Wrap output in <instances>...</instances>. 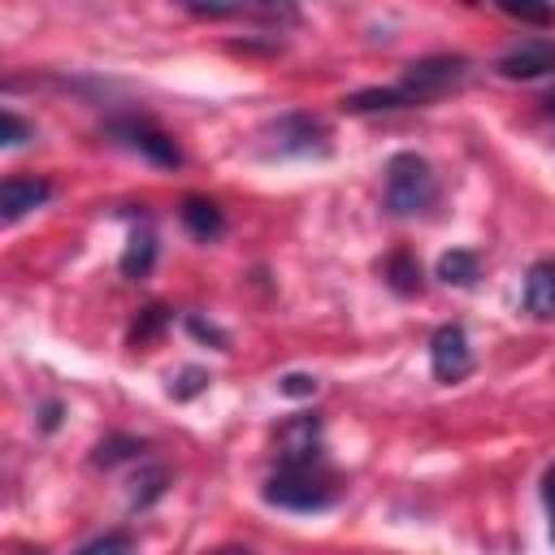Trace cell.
I'll list each match as a JSON object with an SVG mask.
<instances>
[{
  "instance_id": "obj_8",
  "label": "cell",
  "mask_w": 555,
  "mask_h": 555,
  "mask_svg": "<svg viewBox=\"0 0 555 555\" xmlns=\"http://www.w3.org/2000/svg\"><path fill=\"white\" fill-rule=\"evenodd\" d=\"M494 69H499L503 78H512V82L546 78V74H555V39H520V43H512V48L494 61Z\"/></svg>"
},
{
  "instance_id": "obj_7",
  "label": "cell",
  "mask_w": 555,
  "mask_h": 555,
  "mask_svg": "<svg viewBox=\"0 0 555 555\" xmlns=\"http://www.w3.org/2000/svg\"><path fill=\"white\" fill-rule=\"evenodd\" d=\"M429 364H434V377L438 382H460V377L473 373V347H468L464 325L447 321V325L434 330V338H429Z\"/></svg>"
},
{
  "instance_id": "obj_23",
  "label": "cell",
  "mask_w": 555,
  "mask_h": 555,
  "mask_svg": "<svg viewBox=\"0 0 555 555\" xmlns=\"http://www.w3.org/2000/svg\"><path fill=\"white\" fill-rule=\"evenodd\" d=\"M186 330H191L195 338H204V343H212L217 351H225V347H230V338H225V330H217L212 321H204V317H195V312L186 317Z\"/></svg>"
},
{
  "instance_id": "obj_4",
  "label": "cell",
  "mask_w": 555,
  "mask_h": 555,
  "mask_svg": "<svg viewBox=\"0 0 555 555\" xmlns=\"http://www.w3.org/2000/svg\"><path fill=\"white\" fill-rule=\"evenodd\" d=\"M104 130H108L117 143H126L130 152H139L143 160L160 165V169H178V165H182V152H178L173 134L160 130L152 117H134V113H130V117H108Z\"/></svg>"
},
{
  "instance_id": "obj_16",
  "label": "cell",
  "mask_w": 555,
  "mask_h": 555,
  "mask_svg": "<svg viewBox=\"0 0 555 555\" xmlns=\"http://www.w3.org/2000/svg\"><path fill=\"white\" fill-rule=\"evenodd\" d=\"M438 278H442L447 286H473V282L481 278V260H477L473 251H464V247L442 251V260H438Z\"/></svg>"
},
{
  "instance_id": "obj_22",
  "label": "cell",
  "mask_w": 555,
  "mask_h": 555,
  "mask_svg": "<svg viewBox=\"0 0 555 555\" xmlns=\"http://www.w3.org/2000/svg\"><path fill=\"white\" fill-rule=\"evenodd\" d=\"M499 9H503L507 17H520V22H542V26L555 22V9H551V4H516V0H503Z\"/></svg>"
},
{
  "instance_id": "obj_11",
  "label": "cell",
  "mask_w": 555,
  "mask_h": 555,
  "mask_svg": "<svg viewBox=\"0 0 555 555\" xmlns=\"http://www.w3.org/2000/svg\"><path fill=\"white\" fill-rule=\"evenodd\" d=\"M525 308L533 317H551L555 312V260H538L525 273Z\"/></svg>"
},
{
  "instance_id": "obj_18",
  "label": "cell",
  "mask_w": 555,
  "mask_h": 555,
  "mask_svg": "<svg viewBox=\"0 0 555 555\" xmlns=\"http://www.w3.org/2000/svg\"><path fill=\"white\" fill-rule=\"evenodd\" d=\"M165 325H169V308H165V304H147V308L134 317V325H130V343H134V347H139V343H152Z\"/></svg>"
},
{
  "instance_id": "obj_3",
  "label": "cell",
  "mask_w": 555,
  "mask_h": 555,
  "mask_svg": "<svg viewBox=\"0 0 555 555\" xmlns=\"http://www.w3.org/2000/svg\"><path fill=\"white\" fill-rule=\"evenodd\" d=\"M464 78H468V56H460V52L421 56V61H408V65H403L399 95H403L408 104H425V100H438V95L455 91Z\"/></svg>"
},
{
  "instance_id": "obj_5",
  "label": "cell",
  "mask_w": 555,
  "mask_h": 555,
  "mask_svg": "<svg viewBox=\"0 0 555 555\" xmlns=\"http://www.w3.org/2000/svg\"><path fill=\"white\" fill-rule=\"evenodd\" d=\"M325 139L330 134L312 113H282L264 126V156H312L330 147Z\"/></svg>"
},
{
  "instance_id": "obj_19",
  "label": "cell",
  "mask_w": 555,
  "mask_h": 555,
  "mask_svg": "<svg viewBox=\"0 0 555 555\" xmlns=\"http://www.w3.org/2000/svg\"><path fill=\"white\" fill-rule=\"evenodd\" d=\"M130 551H134V538H130L126 529H113V533H104V538L78 546V555H130Z\"/></svg>"
},
{
  "instance_id": "obj_2",
  "label": "cell",
  "mask_w": 555,
  "mask_h": 555,
  "mask_svg": "<svg viewBox=\"0 0 555 555\" xmlns=\"http://www.w3.org/2000/svg\"><path fill=\"white\" fill-rule=\"evenodd\" d=\"M438 204V173L416 152H395L386 160V208L395 217H416Z\"/></svg>"
},
{
  "instance_id": "obj_28",
  "label": "cell",
  "mask_w": 555,
  "mask_h": 555,
  "mask_svg": "<svg viewBox=\"0 0 555 555\" xmlns=\"http://www.w3.org/2000/svg\"><path fill=\"white\" fill-rule=\"evenodd\" d=\"M542 113H546V117H555V91H551V95L542 100Z\"/></svg>"
},
{
  "instance_id": "obj_10",
  "label": "cell",
  "mask_w": 555,
  "mask_h": 555,
  "mask_svg": "<svg viewBox=\"0 0 555 555\" xmlns=\"http://www.w3.org/2000/svg\"><path fill=\"white\" fill-rule=\"evenodd\" d=\"M178 217H182V225H186L199 243H212V238L225 234V212H221L217 199H208V195H186L182 208H178Z\"/></svg>"
},
{
  "instance_id": "obj_27",
  "label": "cell",
  "mask_w": 555,
  "mask_h": 555,
  "mask_svg": "<svg viewBox=\"0 0 555 555\" xmlns=\"http://www.w3.org/2000/svg\"><path fill=\"white\" fill-rule=\"evenodd\" d=\"M204 555H251L247 546H217V551H204Z\"/></svg>"
},
{
  "instance_id": "obj_26",
  "label": "cell",
  "mask_w": 555,
  "mask_h": 555,
  "mask_svg": "<svg viewBox=\"0 0 555 555\" xmlns=\"http://www.w3.org/2000/svg\"><path fill=\"white\" fill-rule=\"evenodd\" d=\"M542 503H546V516H551V542H555V464L542 473Z\"/></svg>"
},
{
  "instance_id": "obj_12",
  "label": "cell",
  "mask_w": 555,
  "mask_h": 555,
  "mask_svg": "<svg viewBox=\"0 0 555 555\" xmlns=\"http://www.w3.org/2000/svg\"><path fill=\"white\" fill-rule=\"evenodd\" d=\"M139 455H147V438H134V434H108L104 442H95L91 464H95V468H117L121 460H139Z\"/></svg>"
},
{
  "instance_id": "obj_24",
  "label": "cell",
  "mask_w": 555,
  "mask_h": 555,
  "mask_svg": "<svg viewBox=\"0 0 555 555\" xmlns=\"http://www.w3.org/2000/svg\"><path fill=\"white\" fill-rule=\"evenodd\" d=\"M278 390L291 395V399H308V395H317V377H308V373H286V377L278 382Z\"/></svg>"
},
{
  "instance_id": "obj_15",
  "label": "cell",
  "mask_w": 555,
  "mask_h": 555,
  "mask_svg": "<svg viewBox=\"0 0 555 555\" xmlns=\"http://www.w3.org/2000/svg\"><path fill=\"white\" fill-rule=\"evenodd\" d=\"M347 113H390V108H408V100L399 95V87H369V91H351L343 95Z\"/></svg>"
},
{
  "instance_id": "obj_6",
  "label": "cell",
  "mask_w": 555,
  "mask_h": 555,
  "mask_svg": "<svg viewBox=\"0 0 555 555\" xmlns=\"http://www.w3.org/2000/svg\"><path fill=\"white\" fill-rule=\"evenodd\" d=\"M278 468H304L321 464V416H291L273 434Z\"/></svg>"
},
{
  "instance_id": "obj_17",
  "label": "cell",
  "mask_w": 555,
  "mask_h": 555,
  "mask_svg": "<svg viewBox=\"0 0 555 555\" xmlns=\"http://www.w3.org/2000/svg\"><path fill=\"white\" fill-rule=\"evenodd\" d=\"M134 490H130V507H147V503H156L160 494H165V486H169V468H147V473H139L134 481H130Z\"/></svg>"
},
{
  "instance_id": "obj_14",
  "label": "cell",
  "mask_w": 555,
  "mask_h": 555,
  "mask_svg": "<svg viewBox=\"0 0 555 555\" xmlns=\"http://www.w3.org/2000/svg\"><path fill=\"white\" fill-rule=\"evenodd\" d=\"M156 264V234L152 230H134L126 251H121V273L126 278H147Z\"/></svg>"
},
{
  "instance_id": "obj_21",
  "label": "cell",
  "mask_w": 555,
  "mask_h": 555,
  "mask_svg": "<svg viewBox=\"0 0 555 555\" xmlns=\"http://www.w3.org/2000/svg\"><path fill=\"white\" fill-rule=\"evenodd\" d=\"M30 134H35V130H30L13 108H4V113H0V147H22Z\"/></svg>"
},
{
  "instance_id": "obj_20",
  "label": "cell",
  "mask_w": 555,
  "mask_h": 555,
  "mask_svg": "<svg viewBox=\"0 0 555 555\" xmlns=\"http://www.w3.org/2000/svg\"><path fill=\"white\" fill-rule=\"evenodd\" d=\"M204 386H208V373H204V369H195V364H186V369L169 382V395H173V399H195Z\"/></svg>"
},
{
  "instance_id": "obj_13",
  "label": "cell",
  "mask_w": 555,
  "mask_h": 555,
  "mask_svg": "<svg viewBox=\"0 0 555 555\" xmlns=\"http://www.w3.org/2000/svg\"><path fill=\"white\" fill-rule=\"evenodd\" d=\"M382 278L395 295H416L421 291V264L412 251H390L386 264H382Z\"/></svg>"
},
{
  "instance_id": "obj_25",
  "label": "cell",
  "mask_w": 555,
  "mask_h": 555,
  "mask_svg": "<svg viewBox=\"0 0 555 555\" xmlns=\"http://www.w3.org/2000/svg\"><path fill=\"white\" fill-rule=\"evenodd\" d=\"M61 416H65V403H61V399H48V403L39 408V429L52 434V429L61 425Z\"/></svg>"
},
{
  "instance_id": "obj_1",
  "label": "cell",
  "mask_w": 555,
  "mask_h": 555,
  "mask_svg": "<svg viewBox=\"0 0 555 555\" xmlns=\"http://www.w3.org/2000/svg\"><path fill=\"white\" fill-rule=\"evenodd\" d=\"M260 494H264L269 507H282V512H325V507L338 503L343 481L325 464H304V468H278V473H269L264 486H260Z\"/></svg>"
},
{
  "instance_id": "obj_9",
  "label": "cell",
  "mask_w": 555,
  "mask_h": 555,
  "mask_svg": "<svg viewBox=\"0 0 555 555\" xmlns=\"http://www.w3.org/2000/svg\"><path fill=\"white\" fill-rule=\"evenodd\" d=\"M48 195H52V182H43V178H4L0 182V217L17 221V217L35 212L39 204H48Z\"/></svg>"
}]
</instances>
